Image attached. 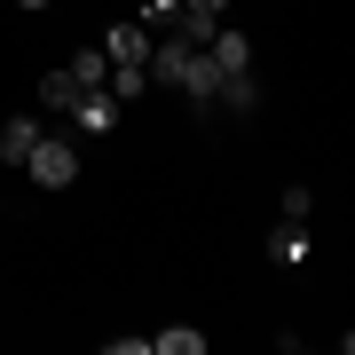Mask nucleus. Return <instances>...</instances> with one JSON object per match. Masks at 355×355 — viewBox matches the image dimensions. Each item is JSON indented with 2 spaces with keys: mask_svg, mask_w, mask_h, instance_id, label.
<instances>
[{
  "mask_svg": "<svg viewBox=\"0 0 355 355\" xmlns=\"http://www.w3.org/2000/svg\"><path fill=\"white\" fill-rule=\"evenodd\" d=\"M24 174L40 182V190H64V182L79 174V150H71V142H48V135H40V142H32V158H24Z\"/></svg>",
  "mask_w": 355,
  "mask_h": 355,
  "instance_id": "obj_1",
  "label": "nucleus"
},
{
  "mask_svg": "<svg viewBox=\"0 0 355 355\" xmlns=\"http://www.w3.org/2000/svg\"><path fill=\"white\" fill-rule=\"evenodd\" d=\"M190 55H198V48H190L182 32H174V40H158V48H150V64H142V71H150V87H182V71H190Z\"/></svg>",
  "mask_w": 355,
  "mask_h": 355,
  "instance_id": "obj_2",
  "label": "nucleus"
},
{
  "mask_svg": "<svg viewBox=\"0 0 355 355\" xmlns=\"http://www.w3.org/2000/svg\"><path fill=\"white\" fill-rule=\"evenodd\" d=\"M205 55H214V71L229 79V71H253V40H245V32H214V40H205Z\"/></svg>",
  "mask_w": 355,
  "mask_h": 355,
  "instance_id": "obj_3",
  "label": "nucleus"
},
{
  "mask_svg": "<svg viewBox=\"0 0 355 355\" xmlns=\"http://www.w3.org/2000/svg\"><path fill=\"white\" fill-rule=\"evenodd\" d=\"M182 95H190V103H198L205 119H214V95H221V71H214V55H205V48L190 55V71H182Z\"/></svg>",
  "mask_w": 355,
  "mask_h": 355,
  "instance_id": "obj_4",
  "label": "nucleus"
},
{
  "mask_svg": "<svg viewBox=\"0 0 355 355\" xmlns=\"http://www.w3.org/2000/svg\"><path fill=\"white\" fill-rule=\"evenodd\" d=\"M71 119H79V135H111L119 127V103L103 87H87V95H71Z\"/></svg>",
  "mask_w": 355,
  "mask_h": 355,
  "instance_id": "obj_5",
  "label": "nucleus"
},
{
  "mask_svg": "<svg viewBox=\"0 0 355 355\" xmlns=\"http://www.w3.org/2000/svg\"><path fill=\"white\" fill-rule=\"evenodd\" d=\"M103 55H111V64H150V32H142V24H119L111 40H103Z\"/></svg>",
  "mask_w": 355,
  "mask_h": 355,
  "instance_id": "obj_6",
  "label": "nucleus"
},
{
  "mask_svg": "<svg viewBox=\"0 0 355 355\" xmlns=\"http://www.w3.org/2000/svg\"><path fill=\"white\" fill-rule=\"evenodd\" d=\"M40 135H48V127H40V119H8V127H0V158H8V166H24Z\"/></svg>",
  "mask_w": 355,
  "mask_h": 355,
  "instance_id": "obj_7",
  "label": "nucleus"
},
{
  "mask_svg": "<svg viewBox=\"0 0 355 355\" xmlns=\"http://www.w3.org/2000/svg\"><path fill=\"white\" fill-rule=\"evenodd\" d=\"M150 355H205V331L198 324H166V331H150Z\"/></svg>",
  "mask_w": 355,
  "mask_h": 355,
  "instance_id": "obj_8",
  "label": "nucleus"
},
{
  "mask_svg": "<svg viewBox=\"0 0 355 355\" xmlns=\"http://www.w3.org/2000/svg\"><path fill=\"white\" fill-rule=\"evenodd\" d=\"M64 71L79 79V95H87V87H103V79H111V55H103V48H79V55H71Z\"/></svg>",
  "mask_w": 355,
  "mask_h": 355,
  "instance_id": "obj_9",
  "label": "nucleus"
},
{
  "mask_svg": "<svg viewBox=\"0 0 355 355\" xmlns=\"http://www.w3.org/2000/svg\"><path fill=\"white\" fill-rule=\"evenodd\" d=\"M308 253V237H300V221H284V229H268V261H300Z\"/></svg>",
  "mask_w": 355,
  "mask_h": 355,
  "instance_id": "obj_10",
  "label": "nucleus"
},
{
  "mask_svg": "<svg viewBox=\"0 0 355 355\" xmlns=\"http://www.w3.org/2000/svg\"><path fill=\"white\" fill-rule=\"evenodd\" d=\"M71 95H79L71 71H48V79H40V103H48V111H71Z\"/></svg>",
  "mask_w": 355,
  "mask_h": 355,
  "instance_id": "obj_11",
  "label": "nucleus"
},
{
  "mask_svg": "<svg viewBox=\"0 0 355 355\" xmlns=\"http://www.w3.org/2000/svg\"><path fill=\"white\" fill-rule=\"evenodd\" d=\"M277 214H284V221H308V214H316V198H308V190H300V182H292V190L277 198Z\"/></svg>",
  "mask_w": 355,
  "mask_h": 355,
  "instance_id": "obj_12",
  "label": "nucleus"
},
{
  "mask_svg": "<svg viewBox=\"0 0 355 355\" xmlns=\"http://www.w3.org/2000/svg\"><path fill=\"white\" fill-rule=\"evenodd\" d=\"M174 16H182V0H150V8H142V32H150V24H174Z\"/></svg>",
  "mask_w": 355,
  "mask_h": 355,
  "instance_id": "obj_13",
  "label": "nucleus"
},
{
  "mask_svg": "<svg viewBox=\"0 0 355 355\" xmlns=\"http://www.w3.org/2000/svg\"><path fill=\"white\" fill-rule=\"evenodd\" d=\"M182 8H205V16H229V0H182Z\"/></svg>",
  "mask_w": 355,
  "mask_h": 355,
  "instance_id": "obj_14",
  "label": "nucleus"
},
{
  "mask_svg": "<svg viewBox=\"0 0 355 355\" xmlns=\"http://www.w3.org/2000/svg\"><path fill=\"white\" fill-rule=\"evenodd\" d=\"M16 8H48V0H16Z\"/></svg>",
  "mask_w": 355,
  "mask_h": 355,
  "instance_id": "obj_15",
  "label": "nucleus"
}]
</instances>
